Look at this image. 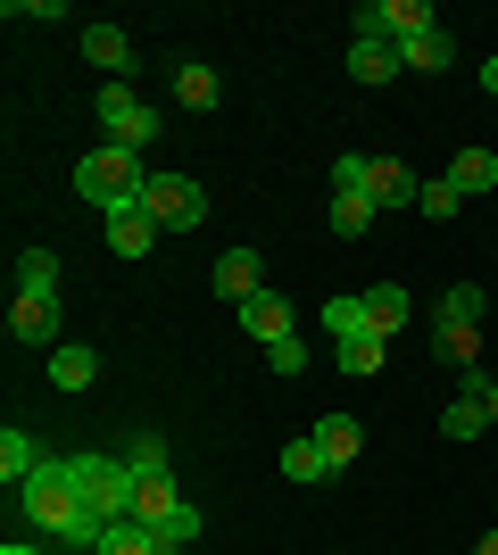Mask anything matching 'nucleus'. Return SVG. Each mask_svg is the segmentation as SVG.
<instances>
[{"instance_id": "nucleus-27", "label": "nucleus", "mask_w": 498, "mask_h": 555, "mask_svg": "<svg viewBox=\"0 0 498 555\" xmlns=\"http://www.w3.org/2000/svg\"><path fill=\"white\" fill-rule=\"evenodd\" d=\"M17 291H59V249H17Z\"/></svg>"}, {"instance_id": "nucleus-21", "label": "nucleus", "mask_w": 498, "mask_h": 555, "mask_svg": "<svg viewBox=\"0 0 498 555\" xmlns=\"http://www.w3.org/2000/svg\"><path fill=\"white\" fill-rule=\"evenodd\" d=\"M349 75H357V83H391V75H407L399 42H349Z\"/></svg>"}, {"instance_id": "nucleus-20", "label": "nucleus", "mask_w": 498, "mask_h": 555, "mask_svg": "<svg viewBox=\"0 0 498 555\" xmlns=\"http://www.w3.org/2000/svg\"><path fill=\"white\" fill-rule=\"evenodd\" d=\"M100 555H183L166 531H150V522H117V531L100 539Z\"/></svg>"}, {"instance_id": "nucleus-24", "label": "nucleus", "mask_w": 498, "mask_h": 555, "mask_svg": "<svg viewBox=\"0 0 498 555\" xmlns=\"http://www.w3.org/2000/svg\"><path fill=\"white\" fill-rule=\"evenodd\" d=\"M34 473H42V456H34V440L9 423V431H0V481L17 489V481H34Z\"/></svg>"}, {"instance_id": "nucleus-8", "label": "nucleus", "mask_w": 498, "mask_h": 555, "mask_svg": "<svg viewBox=\"0 0 498 555\" xmlns=\"http://www.w3.org/2000/svg\"><path fill=\"white\" fill-rule=\"evenodd\" d=\"M150 241H158V216H150L142 199L108 208V249H117V257H150Z\"/></svg>"}, {"instance_id": "nucleus-32", "label": "nucleus", "mask_w": 498, "mask_h": 555, "mask_svg": "<svg viewBox=\"0 0 498 555\" xmlns=\"http://www.w3.org/2000/svg\"><path fill=\"white\" fill-rule=\"evenodd\" d=\"M266 365L283 373V382H291V373H308V348H299V332H291V340H274V348H266Z\"/></svg>"}, {"instance_id": "nucleus-18", "label": "nucleus", "mask_w": 498, "mask_h": 555, "mask_svg": "<svg viewBox=\"0 0 498 555\" xmlns=\"http://www.w3.org/2000/svg\"><path fill=\"white\" fill-rule=\"evenodd\" d=\"M482 315H490L482 282H449V291H440V307H432V324H474V332H482Z\"/></svg>"}, {"instance_id": "nucleus-14", "label": "nucleus", "mask_w": 498, "mask_h": 555, "mask_svg": "<svg viewBox=\"0 0 498 555\" xmlns=\"http://www.w3.org/2000/svg\"><path fill=\"white\" fill-rule=\"evenodd\" d=\"M449 183H457V199L498 191V150H457V158H449Z\"/></svg>"}, {"instance_id": "nucleus-16", "label": "nucleus", "mask_w": 498, "mask_h": 555, "mask_svg": "<svg viewBox=\"0 0 498 555\" xmlns=\"http://www.w3.org/2000/svg\"><path fill=\"white\" fill-rule=\"evenodd\" d=\"M366 315H374V332L391 340V332H407V324H416V299H407L399 282H374V291H366Z\"/></svg>"}, {"instance_id": "nucleus-34", "label": "nucleus", "mask_w": 498, "mask_h": 555, "mask_svg": "<svg viewBox=\"0 0 498 555\" xmlns=\"http://www.w3.org/2000/svg\"><path fill=\"white\" fill-rule=\"evenodd\" d=\"M0 555H50V547H42V539H9Z\"/></svg>"}, {"instance_id": "nucleus-35", "label": "nucleus", "mask_w": 498, "mask_h": 555, "mask_svg": "<svg viewBox=\"0 0 498 555\" xmlns=\"http://www.w3.org/2000/svg\"><path fill=\"white\" fill-rule=\"evenodd\" d=\"M482 83H490V100H498V50H490V59H482Z\"/></svg>"}, {"instance_id": "nucleus-23", "label": "nucleus", "mask_w": 498, "mask_h": 555, "mask_svg": "<svg viewBox=\"0 0 498 555\" xmlns=\"http://www.w3.org/2000/svg\"><path fill=\"white\" fill-rule=\"evenodd\" d=\"M432 348H440V365H482V332L474 324H432Z\"/></svg>"}, {"instance_id": "nucleus-13", "label": "nucleus", "mask_w": 498, "mask_h": 555, "mask_svg": "<svg viewBox=\"0 0 498 555\" xmlns=\"http://www.w3.org/2000/svg\"><path fill=\"white\" fill-rule=\"evenodd\" d=\"M241 332H250V340H266V348L291 340V299H283V291H258V299L241 307Z\"/></svg>"}, {"instance_id": "nucleus-19", "label": "nucleus", "mask_w": 498, "mask_h": 555, "mask_svg": "<svg viewBox=\"0 0 498 555\" xmlns=\"http://www.w3.org/2000/svg\"><path fill=\"white\" fill-rule=\"evenodd\" d=\"M374 191H332V216H324V224L332 232H341V241H357V232H374Z\"/></svg>"}, {"instance_id": "nucleus-6", "label": "nucleus", "mask_w": 498, "mask_h": 555, "mask_svg": "<svg viewBox=\"0 0 498 555\" xmlns=\"http://www.w3.org/2000/svg\"><path fill=\"white\" fill-rule=\"evenodd\" d=\"M258 291H266V257L258 249H225V257H216V299L250 307Z\"/></svg>"}, {"instance_id": "nucleus-30", "label": "nucleus", "mask_w": 498, "mask_h": 555, "mask_svg": "<svg viewBox=\"0 0 498 555\" xmlns=\"http://www.w3.org/2000/svg\"><path fill=\"white\" fill-rule=\"evenodd\" d=\"M416 208H424L432 224H449V216L465 208V199H457V183H449V175H432V183H424V199H416Z\"/></svg>"}, {"instance_id": "nucleus-1", "label": "nucleus", "mask_w": 498, "mask_h": 555, "mask_svg": "<svg viewBox=\"0 0 498 555\" xmlns=\"http://www.w3.org/2000/svg\"><path fill=\"white\" fill-rule=\"evenodd\" d=\"M75 191H84V199L108 216V208H125V199H142V191H150V166H142V150H117V141H100L92 158L75 166Z\"/></svg>"}, {"instance_id": "nucleus-29", "label": "nucleus", "mask_w": 498, "mask_h": 555, "mask_svg": "<svg viewBox=\"0 0 498 555\" xmlns=\"http://www.w3.org/2000/svg\"><path fill=\"white\" fill-rule=\"evenodd\" d=\"M382 357H391V340H349V348H332V365L357 373V382H366V373H382Z\"/></svg>"}, {"instance_id": "nucleus-10", "label": "nucleus", "mask_w": 498, "mask_h": 555, "mask_svg": "<svg viewBox=\"0 0 498 555\" xmlns=\"http://www.w3.org/2000/svg\"><path fill=\"white\" fill-rule=\"evenodd\" d=\"M324 332H332V348H349V340H382L374 315H366V291H341V299H324Z\"/></svg>"}, {"instance_id": "nucleus-25", "label": "nucleus", "mask_w": 498, "mask_h": 555, "mask_svg": "<svg viewBox=\"0 0 498 555\" xmlns=\"http://www.w3.org/2000/svg\"><path fill=\"white\" fill-rule=\"evenodd\" d=\"M117 456L133 464V473H166V464H175V448H166V431H133Z\"/></svg>"}, {"instance_id": "nucleus-5", "label": "nucleus", "mask_w": 498, "mask_h": 555, "mask_svg": "<svg viewBox=\"0 0 498 555\" xmlns=\"http://www.w3.org/2000/svg\"><path fill=\"white\" fill-rule=\"evenodd\" d=\"M9 340L59 348V291H17V299H9Z\"/></svg>"}, {"instance_id": "nucleus-7", "label": "nucleus", "mask_w": 498, "mask_h": 555, "mask_svg": "<svg viewBox=\"0 0 498 555\" xmlns=\"http://www.w3.org/2000/svg\"><path fill=\"white\" fill-rule=\"evenodd\" d=\"M399 67H407V75H449V67H457V34H449V25L407 34V42H399Z\"/></svg>"}, {"instance_id": "nucleus-26", "label": "nucleus", "mask_w": 498, "mask_h": 555, "mask_svg": "<svg viewBox=\"0 0 498 555\" xmlns=\"http://www.w3.org/2000/svg\"><path fill=\"white\" fill-rule=\"evenodd\" d=\"M440 431H449V440H482V431H490V406H482V398H449Z\"/></svg>"}, {"instance_id": "nucleus-36", "label": "nucleus", "mask_w": 498, "mask_h": 555, "mask_svg": "<svg viewBox=\"0 0 498 555\" xmlns=\"http://www.w3.org/2000/svg\"><path fill=\"white\" fill-rule=\"evenodd\" d=\"M474 555H498V531H482V547H474Z\"/></svg>"}, {"instance_id": "nucleus-3", "label": "nucleus", "mask_w": 498, "mask_h": 555, "mask_svg": "<svg viewBox=\"0 0 498 555\" xmlns=\"http://www.w3.org/2000/svg\"><path fill=\"white\" fill-rule=\"evenodd\" d=\"M100 133L117 141V150H158V133H166V116L150 108L142 92H133V83H108V92H100Z\"/></svg>"}, {"instance_id": "nucleus-12", "label": "nucleus", "mask_w": 498, "mask_h": 555, "mask_svg": "<svg viewBox=\"0 0 498 555\" xmlns=\"http://www.w3.org/2000/svg\"><path fill=\"white\" fill-rule=\"evenodd\" d=\"M84 59H92V67L117 83V75L133 67V34H125V25H84Z\"/></svg>"}, {"instance_id": "nucleus-17", "label": "nucleus", "mask_w": 498, "mask_h": 555, "mask_svg": "<svg viewBox=\"0 0 498 555\" xmlns=\"http://www.w3.org/2000/svg\"><path fill=\"white\" fill-rule=\"evenodd\" d=\"M175 100H183V108H200V116H208L216 100H225V83H216V67H208V59H183V67H175Z\"/></svg>"}, {"instance_id": "nucleus-37", "label": "nucleus", "mask_w": 498, "mask_h": 555, "mask_svg": "<svg viewBox=\"0 0 498 555\" xmlns=\"http://www.w3.org/2000/svg\"><path fill=\"white\" fill-rule=\"evenodd\" d=\"M482 406H490V423H498V382H490V398H482Z\"/></svg>"}, {"instance_id": "nucleus-15", "label": "nucleus", "mask_w": 498, "mask_h": 555, "mask_svg": "<svg viewBox=\"0 0 498 555\" xmlns=\"http://www.w3.org/2000/svg\"><path fill=\"white\" fill-rule=\"evenodd\" d=\"M50 382H59V390H92V382H100V357L84 340H59V348H50Z\"/></svg>"}, {"instance_id": "nucleus-2", "label": "nucleus", "mask_w": 498, "mask_h": 555, "mask_svg": "<svg viewBox=\"0 0 498 555\" xmlns=\"http://www.w3.org/2000/svg\"><path fill=\"white\" fill-rule=\"evenodd\" d=\"M75 464V489H84V506L117 531V522H133V489H142V473L125 456H67Z\"/></svg>"}, {"instance_id": "nucleus-9", "label": "nucleus", "mask_w": 498, "mask_h": 555, "mask_svg": "<svg viewBox=\"0 0 498 555\" xmlns=\"http://www.w3.org/2000/svg\"><path fill=\"white\" fill-rule=\"evenodd\" d=\"M366 191H374V208H382V216H391V208H416V199H424V183H416V166H399V158H374Z\"/></svg>"}, {"instance_id": "nucleus-33", "label": "nucleus", "mask_w": 498, "mask_h": 555, "mask_svg": "<svg viewBox=\"0 0 498 555\" xmlns=\"http://www.w3.org/2000/svg\"><path fill=\"white\" fill-rule=\"evenodd\" d=\"M25 17L50 25V17H67V9H59V0H9V25H25Z\"/></svg>"}, {"instance_id": "nucleus-22", "label": "nucleus", "mask_w": 498, "mask_h": 555, "mask_svg": "<svg viewBox=\"0 0 498 555\" xmlns=\"http://www.w3.org/2000/svg\"><path fill=\"white\" fill-rule=\"evenodd\" d=\"M283 481H332V464H324V448H316V431H299V440H283Z\"/></svg>"}, {"instance_id": "nucleus-28", "label": "nucleus", "mask_w": 498, "mask_h": 555, "mask_svg": "<svg viewBox=\"0 0 498 555\" xmlns=\"http://www.w3.org/2000/svg\"><path fill=\"white\" fill-rule=\"evenodd\" d=\"M440 25V9L432 0H391V42H407V34H432Z\"/></svg>"}, {"instance_id": "nucleus-4", "label": "nucleus", "mask_w": 498, "mask_h": 555, "mask_svg": "<svg viewBox=\"0 0 498 555\" xmlns=\"http://www.w3.org/2000/svg\"><path fill=\"white\" fill-rule=\"evenodd\" d=\"M142 208L158 216V232H191V224H208V191L191 183V175H158V166H150Z\"/></svg>"}, {"instance_id": "nucleus-31", "label": "nucleus", "mask_w": 498, "mask_h": 555, "mask_svg": "<svg viewBox=\"0 0 498 555\" xmlns=\"http://www.w3.org/2000/svg\"><path fill=\"white\" fill-rule=\"evenodd\" d=\"M366 175H374V158H366V150L332 158V191H366Z\"/></svg>"}, {"instance_id": "nucleus-11", "label": "nucleus", "mask_w": 498, "mask_h": 555, "mask_svg": "<svg viewBox=\"0 0 498 555\" xmlns=\"http://www.w3.org/2000/svg\"><path fill=\"white\" fill-rule=\"evenodd\" d=\"M316 448H324L332 473H349V464L366 456V423H349V415H316Z\"/></svg>"}]
</instances>
